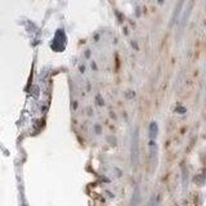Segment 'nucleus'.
I'll list each match as a JSON object with an SVG mask.
<instances>
[{"mask_svg":"<svg viewBox=\"0 0 206 206\" xmlns=\"http://www.w3.org/2000/svg\"><path fill=\"white\" fill-rule=\"evenodd\" d=\"M156 131H157V127H156V124H152L151 125V137L153 138L156 135Z\"/></svg>","mask_w":206,"mask_h":206,"instance_id":"nucleus-1","label":"nucleus"}]
</instances>
